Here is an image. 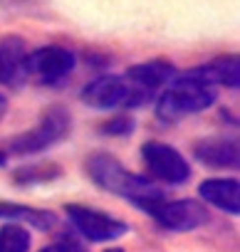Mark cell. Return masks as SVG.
Returning <instances> with one entry per match:
<instances>
[{
  "label": "cell",
  "instance_id": "cell-1",
  "mask_svg": "<svg viewBox=\"0 0 240 252\" xmlns=\"http://www.w3.org/2000/svg\"><path fill=\"white\" fill-rule=\"evenodd\" d=\"M215 99L218 87L203 79L196 69H191L186 74H176L156 96V116L166 124H173L183 116H193L210 109Z\"/></svg>",
  "mask_w": 240,
  "mask_h": 252
},
{
  "label": "cell",
  "instance_id": "cell-2",
  "mask_svg": "<svg viewBox=\"0 0 240 252\" xmlns=\"http://www.w3.org/2000/svg\"><path fill=\"white\" fill-rule=\"evenodd\" d=\"M87 176L106 193H114L119 198H127L134 208L144 200H154V198H161L164 190L149 181L146 176H139V173H132L124 168V163L119 161L116 156L111 154H92L87 158Z\"/></svg>",
  "mask_w": 240,
  "mask_h": 252
},
{
  "label": "cell",
  "instance_id": "cell-3",
  "mask_svg": "<svg viewBox=\"0 0 240 252\" xmlns=\"http://www.w3.org/2000/svg\"><path fill=\"white\" fill-rule=\"evenodd\" d=\"M72 131V114L62 106L55 104L50 109L42 111V116L37 119V124L33 126L30 131L15 136L8 144V156H33V154H42L47 149H52L55 144L65 141Z\"/></svg>",
  "mask_w": 240,
  "mask_h": 252
},
{
  "label": "cell",
  "instance_id": "cell-4",
  "mask_svg": "<svg viewBox=\"0 0 240 252\" xmlns=\"http://www.w3.org/2000/svg\"><path fill=\"white\" fill-rule=\"evenodd\" d=\"M82 101L97 111H114V109H139L149 104L154 96L144 89L134 87L124 74H102L82 89Z\"/></svg>",
  "mask_w": 240,
  "mask_h": 252
},
{
  "label": "cell",
  "instance_id": "cell-5",
  "mask_svg": "<svg viewBox=\"0 0 240 252\" xmlns=\"http://www.w3.org/2000/svg\"><path fill=\"white\" fill-rule=\"evenodd\" d=\"M141 213L151 215L164 230L169 232H191L208 222V210L198 200L181 198V200H166V195L144 200L137 205Z\"/></svg>",
  "mask_w": 240,
  "mask_h": 252
},
{
  "label": "cell",
  "instance_id": "cell-6",
  "mask_svg": "<svg viewBox=\"0 0 240 252\" xmlns=\"http://www.w3.org/2000/svg\"><path fill=\"white\" fill-rule=\"evenodd\" d=\"M74 64H77V57L69 47L47 45V47H37L28 52L25 69H28V79L42 87H57L74 72Z\"/></svg>",
  "mask_w": 240,
  "mask_h": 252
},
{
  "label": "cell",
  "instance_id": "cell-7",
  "mask_svg": "<svg viewBox=\"0 0 240 252\" xmlns=\"http://www.w3.org/2000/svg\"><path fill=\"white\" fill-rule=\"evenodd\" d=\"M65 213L72 222V227L89 242H114L129 232V225L109 213L94 210L82 203H67Z\"/></svg>",
  "mask_w": 240,
  "mask_h": 252
},
{
  "label": "cell",
  "instance_id": "cell-8",
  "mask_svg": "<svg viewBox=\"0 0 240 252\" xmlns=\"http://www.w3.org/2000/svg\"><path fill=\"white\" fill-rule=\"evenodd\" d=\"M141 158L146 171L166 186H183L191 178L188 161L181 156V151L164 141H146L141 146Z\"/></svg>",
  "mask_w": 240,
  "mask_h": 252
},
{
  "label": "cell",
  "instance_id": "cell-9",
  "mask_svg": "<svg viewBox=\"0 0 240 252\" xmlns=\"http://www.w3.org/2000/svg\"><path fill=\"white\" fill-rule=\"evenodd\" d=\"M28 45L18 35L0 37V84L3 87H20L28 82Z\"/></svg>",
  "mask_w": 240,
  "mask_h": 252
},
{
  "label": "cell",
  "instance_id": "cell-10",
  "mask_svg": "<svg viewBox=\"0 0 240 252\" xmlns=\"http://www.w3.org/2000/svg\"><path fill=\"white\" fill-rule=\"evenodd\" d=\"M193 158L208 168H238L240 149L235 139L228 136H208L193 144Z\"/></svg>",
  "mask_w": 240,
  "mask_h": 252
},
{
  "label": "cell",
  "instance_id": "cell-11",
  "mask_svg": "<svg viewBox=\"0 0 240 252\" xmlns=\"http://www.w3.org/2000/svg\"><path fill=\"white\" fill-rule=\"evenodd\" d=\"M124 77H127L134 87L144 89V92L151 94V96H156V94L176 77V69H173V64L166 62V60H151V62H141V64L129 67Z\"/></svg>",
  "mask_w": 240,
  "mask_h": 252
},
{
  "label": "cell",
  "instance_id": "cell-12",
  "mask_svg": "<svg viewBox=\"0 0 240 252\" xmlns=\"http://www.w3.org/2000/svg\"><path fill=\"white\" fill-rule=\"evenodd\" d=\"M198 195L203 198V203H208L228 215L240 213V183H238V178H208L198 186Z\"/></svg>",
  "mask_w": 240,
  "mask_h": 252
},
{
  "label": "cell",
  "instance_id": "cell-13",
  "mask_svg": "<svg viewBox=\"0 0 240 252\" xmlns=\"http://www.w3.org/2000/svg\"><path fill=\"white\" fill-rule=\"evenodd\" d=\"M0 220L30 225V227H37V230H52L57 225V215L55 213L37 210V208L20 205V203H0Z\"/></svg>",
  "mask_w": 240,
  "mask_h": 252
},
{
  "label": "cell",
  "instance_id": "cell-14",
  "mask_svg": "<svg viewBox=\"0 0 240 252\" xmlns=\"http://www.w3.org/2000/svg\"><path fill=\"white\" fill-rule=\"evenodd\" d=\"M196 72L208 79L215 87H228V89H238L240 87V62L238 55H223L208 64L196 67Z\"/></svg>",
  "mask_w": 240,
  "mask_h": 252
},
{
  "label": "cell",
  "instance_id": "cell-15",
  "mask_svg": "<svg viewBox=\"0 0 240 252\" xmlns=\"http://www.w3.org/2000/svg\"><path fill=\"white\" fill-rule=\"evenodd\" d=\"M60 176H62V168L57 163H30V166H20L13 173L18 186H40V183H50Z\"/></svg>",
  "mask_w": 240,
  "mask_h": 252
},
{
  "label": "cell",
  "instance_id": "cell-16",
  "mask_svg": "<svg viewBox=\"0 0 240 252\" xmlns=\"http://www.w3.org/2000/svg\"><path fill=\"white\" fill-rule=\"evenodd\" d=\"M33 235L20 222L0 225V252H30Z\"/></svg>",
  "mask_w": 240,
  "mask_h": 252
},
{
  "label": "cell",
  "instance_id": "cell-17",
  "mask_svg": "<svg viewBox=\"0 0 240 252\" xmlns=\"http://www.w3.org/2000/svg\"><path fill=\"white\" fill-rule=\"evenodd\" d=\"M134 131V119L129 116H114L106 124H102V134L106 136H129Z\"/></svg>",
  "mask_w": 240,
  "mask_h": 252
},
{
  "label": "cell",
  "instance_id": "cell-18",
  "mask_svg": "<svg viewBox=\"0 0 240 252\" xmlns=\"http://www.w3.org/2000/svg\"><path fill=\"white\" fill-rule=\"evenodd\" d=\"M40 252H89L79 240H74V237H69V235H65V237H60L57 242H52V245H45Z\"/></svg>",
  "mask_w": 240,
  "mask_h": 252
},
{
  "label": "cell",
  "instance_id": "cell-19",
  "mask_svg": "<svg viewBox=\"0 0 240 252\" xmlns=\"http://www.w3.org/2000/svg\"><path fill=\"white\" fill-rule=\"evenodd\" d=\"M5 114H8V99H5V94H0V121L5 119Z\"/></svg>",
  "mask_w": 240,
  "mask_h": 252
},
{
  "label": "cell",
  "instance_id": "cell-20",
  "mask_svg": "<svg viewBox=\"0 0 240 252\" xmlns=\"http://www.w3.org/2000/svg\"><path fill=\"white\" fill-rule=\"evenodd\" d=\"M8 163V151H3V149H0V168H3Z\"/></svg>",
  "mask_w": 240,
  "mask_h": 252
}]
</instances>
